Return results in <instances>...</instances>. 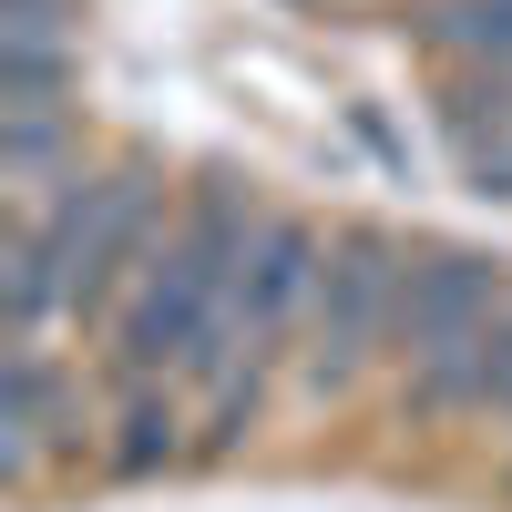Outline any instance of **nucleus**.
Listing matches in <instances>:
<instances>
[{
	"mask_svg": "<svg viewBox=\"0 0 512 512\" xmlns=\"http://www.w3.org/2000/svg\"><path fill=\"white\" fill-rule=\"evenodd\" d=\"M420 31H431L461 72H502L512 62V0H431Z\"/></svg>",
	"mask_w": 512,
	"mask_h": 512,
	"instance_id": "nucleus-2",
	"label": "nucleus"
},
{
	"mask_svg": "<svg viewBox=\"0 0 512 512\" xmlns=\"http://www.w3.org/2000/svg\"><path fill=\"white\" fill-rule=\"evenodd\" d=\"M492 308H512V277L492 256H461V246H410V287H400V318H390V349L400 369H420L431 349L472 338Z\"/></svg>",
	"mask_w": 512,
	"mask_h": 512,
	"instance_id": "nucleus-1",
	"label": "nucleus"
}]
</instances>
